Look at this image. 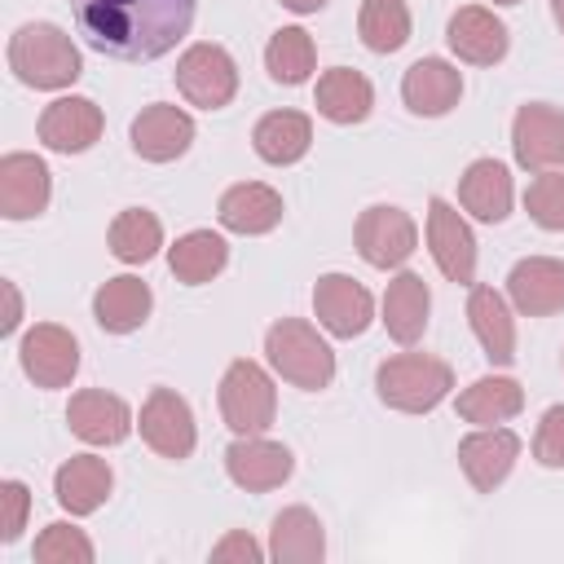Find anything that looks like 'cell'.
<instances>
[{"label": "cell", "instance_id": "6da1fadb", "mask_svg": "<svg viewBox=\"0 0 564 564\" xmlns=\"http://www.w3.org/2000/svg\"><path fill=\"white\" fill-rule=\"evenodd\" d=\"M198 0H70L88 48L119 62H154L189 31Z\"/></svg>", "mask_w": 564, "mask_h": 564}, {"label": "cell", "instance_id": "7a4b0ae2", "mask_svg": "<svg viewBox=\"0 0 564 564\" xmlns=\"http://www.w3.org/2000/svg\"><path fill=\"white\" fill-rule=\"evenodd\" d=\"M9 70L26 88H70L84 75V62L62 26L26 22L9 35Z\"/></svg>", "mask_w": 564, "mask_h": 564}, {"label": "cell", "instance_id": "3957f363", "mask_svg": "<svg viewBox=\"0 0 564 564\" xmlns=\"http://www.w3.org/2000/svg\"><path fill=\"white\" fill-rule=\"evenodd\" d=\"M454 388V366L432 357V352H397L379 361L375 370V392L388 410L401 414H427L436 410Z\"/></svg>", "mask_w": 564, "mask_h": 564}, {"label": "cell", "instance_id": "277c9868", "mask_svg": "<svg viewBox=\"0 0 564 564\" xmlns=\"http://www.w3.org/2000/svg\"><path fill=\"white\" fill-rule=\"evenodd\" d=\"M264 352H269V366L286 383H295L304 392H317V388H326L335 379V352H330V344L308 322H300V317L273 322L264 330Z\"/></svg>", "mask_w": 564, "mask_h": 564}, {"label": "cell", "instance_id": "5b68a950", "mask_svg": "<svg viewBox=\"0 0 564 564\" xmlns=\"http://www.w3.org/2000/svg\"><path fill=\"white\" fill-rule=\"evenodd\" d=\"M273 414H278L273 379L247 357L229 361V370L220 379V419H225V427H234L238 436H260L273 423Z\"/></svg>", "mask_w": 564, "mask_h": 564}, {"label": "cell", "instance_id": "8992f818", "mask_svg": "<svg viewBox=\"0 0 564 564\" xmlns=\"http://www.w3.org/2000/svg\"><path fill=\"white\" fill-rule=\"evenodd\" d=\"M176 88L189 106L220 110L238 93V66L220 44H189L176 62Z\"/></svg>", "mask_w": 564, "mask_h": 564}, {"label": "cell", "instance_id": "52a82bcc", "mask_svg": "<svg viewBox=\"0 0 564 564\" xmlns=\"http://www.w3.org/2000/svg\"><path fill=\"white\" fill-rule=\"evenodd\" d=\"M352 242L361 251L366 264L375 269H397L414 256L419 247V229L410 220V212L392 207V203H375L357 216V229H352Z\"/></svg>", "mask_w": 564, "mask_h": 564}, {"label": "cell", "instance_id": "ba28073f", "mask_svg": "<svg viewBox=\"0 0 564 564\" xmlns=\"http://www.w3.org/2000/svg\"><path fill=\"white\" fill-rule=\"evenodd\" d=\"M511 150L516 163L529 172H546L564 163V110L546 101H524L511 119Z\"/></svg>", "mask_w": 564, "mask_h": 564}, {"label": "cell", "instance_id": "9c48e42d", "mask_svg": "<svg viewBox=\"0 0 564 564\" xmlns=\"http://www.w3.org/2000/svg\"><path fill=\"white\" fill-rule=\"evenodd\" d=\"M22 370L35 388H66L79 370V344L66 326L57 322H40L22 335Z\"/></svg>", "mask_w": 564, "mask_h": 564}, {"label": "cell", "instance_id": "30bf717a", "mask_svg": "<svg viewBox=\"0 0 564 564\" xmlns=\"http://www.w3.org/2000/svg\"><path fill=\"white\" fill-rule=\"evenodd\" d=\"M141 436L163 458H176V463L189 458L194 454V441H198L189 401L181 392H172V388H154L145 397V405H141Z\"/></svg>", "mask_w": 564, "mask_h": 564}, {"label": "cell", "instance_id": "8fae6325", "mask_svg": "<svg viewBox=\"0 0 564 564\" xmlns=\"http://www.w3.org/2000/svg\"><path fill=\"white\" fill-rule=\"evenodd\" d=\"M313 313H317V322H322L330 335L352 339V335H361V330L375 322V300H370V291H366L357 278H348V273H326V278H317V286H313Z\"/></svg>", "mask_w": 564, "mask_h": 564}, {"label": "cell", "instance_id": "7c38bea8", "mask_svg": "<svg viewBox=\"0 0 564 564\" xmlns=\"http://www.w3.org/2000/svg\"><path fill=\"white\" fill-rule=\"evenodd\" d=\"M520 458V436L507 427H480L458 441V467L476 494H494Z\"/></svg>", "mask_w": 564, "mask_h": 564}, {"label": "cell", "instance_id": "4fadbf2b", "mask_svg": "<svg viewBox=\"0 0 564 564\" xmlns=\"http://www.w3.org/2000/svg\"><path fill=\"white\" fill-rule=\"evenodd\" d=\"M427 247H432L436 269L449 282L476 278V238H471L467 220L445 198H427Z\"/></svg>", "mask_w": 564, "mask_h": 564}, {"label": "cell", "instance_id": "5bb4252c", "mask_svg": "<svg viewBox=\"0 0 564 564\" xmlns=\"http://www.w3.org/2000/svg\"><path fill=\"white\" fill-rule=\"evenodd\" d=\"M295 458L286 445L278 441H264V436H238L229 449H225V471L238 489L247 494H264V489H278L286 476H291Z\"/></svg>", "mask_w": 564, "mask_h": 564}, {"label": "cell", "instance_id": "9a60e30c", "mask_svg": "<svg viewBox=\"0 0 564 564\" xmlns=\"http://www.w3.org/2000/svg\"><path fill=\"white\" fill-rule=\"evenodd\" d=\"M106 119L101 106L88 97H57L44 115H40V141L57 154H84L97 145Z\"/></svg>", "mask_w": 564, "mask_h": 564}, {"label": "cell", "instance_id": "2e32d148", "mask_svg": "<svg viewBox=\"0 0 564 564\" xmlns=\"http://www.w3.org/2000/svg\"><path fill=\"white\" fill-rule=\"evenodd\" d=\"M189 141H194V119L181 106L154 101L132 119V150L145 163H172L189 150Z\"/></svg>", "mask_w": 564, "mask_h": 564}, {"label": "cell", "instance_id": "e0dca14e", "mask_svg": "<svg viewBox=\"0 0 564 564\" xmlns=\"http://www.w3.org/2000/svg\"><path fill=\"white\" fill-rule=\"evenodd\" d=\"M53 181L48 163L40 154H4L0 159V216L9 220H31L48 207Z\"/></svg>", "mask_w": 564, "mask_h": 564}, {"label": "cell", "instance_id": "ac0fdd59", "mask_svg": "<svg viewBox=\"0 0 564 564\" xmlns=\"http://www.w3.org/2000/svg\"><path fill=\"white\" fill-rule=\"evenodd\" d=\"M458 97H463V75L445 57H419L401 79V101L410 106V115H423V119L449 115Z\"/></svg>", "mask_w": 564, "mask_h": 564}, {"label": "cell", "instance_id": "d6986e66", "mask_svg": "<svg viewBox=\"0 0 564 564\" xmlns=\"http://www.w3.org/2000/svg\"><path fill=\"white\" fill-rule=\"evenodd\" d=\"M507 295L524 317L564 313V260L529 256L507 273Z\"/></svg>", "mask_w": 564, "mask_h": 564}, {"label": "cell", "instance_id": "ffe728a7", "mask_svg": "<svg viewBox=\"0 0 564 564\" xmlns=\"http://www.w3.org/2000/svg\"><path fill=\"white\" fill-rule=\"evenodd\" d=\"M66 423L79 441L88 445H119L132 432V410L123 405V397L101 392V388H84L70 397L66 405Z\"/></svg>", "mask_w": 564, "mask_h": 564}, {"label": "cell", "instance_id": "44dd1931", "mask_svg": "<svg viewBox=\"0 0 564 564\" xmlns=\"http://www.w3.org/2000/svg\"><path fill=\"white\" fill-rule=\"evenodd\" d=\"M445 40H449V48H454L463 62H471V66H494V62H502V57H507V44H511L507 22L494 18V13L480 9V4H463V9L449 18Z\"/></svg>", "mask_w": 564, "mask_h": 564}, {"label": "cell", "instance_id": "7402d4cb", "mask_svg": "<svg viewBox=\"0 0 564 564\" xmlns=\"http://www.w3.org/2000/svg\"><path fill=\"white\" fill-rule=\"evenodd\" d=\"M110 489H115V471H110V463L97 458V454H75V458H66V463L57 467V476H53V494H57V502H62L70 516H93V511L110 498Z\"/></svg>", "mask_w": 564, "mask_h": 564}, {"label": "cell", "instance_id": "603a6c76", "mask_svg": "<svg viewBox=\"0 0 564 564\" xmlns=\"http://www.w3.org/2000/svg\"><path fill=\"white\" fill-rule=\"evenodd\" d=\"M216 216H220L225 229L256 238V234L278 229V220H282V194L269 189V185H260V181H242V185H229L220 194Z\"/></svg>", "mask_w": 564, "mask_h": 564}, {"label": "cell", "instance_id": "cb8c5ba5", "mask_svg": "<svg viewBox=\"0 0 564 564\" xmlns=\"http://www.w3.org/2000/svg\"><path fill=\"white\" fill-rule=\"evenodd\" d=\"M150 308H154V295H150V286H145L141 278H132V273L106 278V282L97 286V295H93V317H97V326L110 330V335H132V330L150 317Z\"/></svg>", "mask_w": 564, "mask_h": 564}, {"label": "cell", "instance_id": "d4e9b609", "mask_svg": "<svg viewBox=\"0 0 564 564\" xmlns=\"http://www.w3.org/2000/svg\"><path fill=\"white\" fill-rule=\"evenodd\" d=\"M467 317H471V330H476L485 357H489L494 366H511V361H516V322H511L507 300H502L494 286L471 282Z\"/></svg>", "mask_w": 564, "mask_h": 564}, {"label": "cell", "instance_id": "484cf974", "mask_svg": "<svg viewBox=\"0 0 564 564\" xmlns=\"http://www.w3.org/2000/svg\"><path fill=\"white\" fill-rule=\"evenodd\" d=\"M458 203L476 216V220H507L511 216V172L498 159H476L467 163L463 181H458Z\"/></svg>", "mask_w": 564, "mask_h": 564}, {"label": "cell", "instance_id": "4316f807", "mask_svg": "<svg viewBox=\"0 0 564 564\" xmlns=\"http://www.w3.org/2000/svg\"><path fill=\"white\" fill-rule=\"evenodd\" d=\"M251 145L264 163L273 167H286V163H300L313 145V123L304 110H269L256 132H251Z\"/></svg>", "mask_w": 564, "mask_h": 564}, {"label": "cell", "instance_id": "83f0119b", "mask_svg": "<svg viewBox=\"0 0 564 564\" xmlns=\"http://www.w3.org/2000/svg\"><path fill=\"white\" fill-rule=\"evenodd\" d=\"M427 313H432V291L419 273H397L383 291V326L397 344H414L427 330Z\"/></svg>", "mask_w": 564, "mask_h": 564}, {"label": "cell", "instance_id": "f1b7e54d", "mask_svg": "<svg viewBox=\"0 0 564 564\" xmlns=\"http://www.w3.org/2000/svg\"><path fill=\"white\" fill-rule=\"evenodd\" d=\"M317 115L330 119V123H361L375 106V88L361 70H348V66H335L317 79V97H313Z\"/></svg>", "mask_w": 564, "mask_h": 564}, {"label": "cell", "instance_id": "f546056e", "mask_svg": "<svg viewBox=\"0 0 564 564\" xmlns=\"http://www.w3.org/2000/svg\"><path fill=\"white\" fill-rule=\"evenodd\" d=\"M269 555L282 560V564H313L326 555V533H322V520L308 511V507H286L273 516V529H269Z\"/></svg>", "mask_w": 564, "mask_h": 564}, {"label": "cell", "instance_id": "4dcf8cb0", "mask_svg": "<svg viewBox=\"0 0 564 564\" xmlns=\"http://www.w3.org/2000/svg\"><path fill=\"white\" fill-rule=\"evenodd\" d=\"M524 410V388L507 375H485L476 379L471 388L458 392V419L467 423H480V427H494V423H507Z\"/></svg>", "mask_w": 564, "mask_h": 564}, {"label": "cell", "instance_id": "1f68e13d", "mask_svg": "<svg viewBox=\"0 0 564 564\" xmlns=\"http://www.w3.org/2000/svg\"><path fill=\"white\" fill-rule=\"evenodd\" d=\"M167 264H172L176 282L203 286V282H212V278L229 264V247H225V238L212 234V229H189V234H181V238L167 247Z\"/></svg>", "mask_w": 564, "mask_h": 564}, {"label": "cell", "instance_id": "d6a6232c", "mask_svg": "<svg viewBox=\"0 0 564 564\" xmlns=\"http://www.w3.org/2000/svg\"><path fill=\"white\" fill-rule=\"evenodd\" d=\"M313 62H317V48H313V35L304 26H282L273 31L269 48H264V66H269V79L273 84H304L313 75Z\"/></svg>", "mask_w": 564, "mask_h": 564}, {"label": "cell", "instance_id": "836d02e7", "mask_svg": "<svg viewBox=\"0 0 564 564\" xmlns=\"http://www.w3.org/2000/svg\"><path fill=\"white\" fill-rule=\"evenodd\" d=\"M159 247H163V225H159L154 212H145V207H123V212L115 216V225H110V251H115V260H123V264H145Z\"/></svg>", "mask_w": 564, "mask_h": 564}, {"label": "cell", "instance_id": "e575fe53", "mask_svg": "<svg viewBox=\"0 0 564 564\" xmlns=\"http://www.w3.org/2000/svg\"><path fill=\"white\" fill-rule=\"evenodd\" d=\"M357 31H361V44L370 53H397L410 40V9H405V0H361Z\"/></svg>", "mask_w": 564, "mask_h": 564}, {"label": "cell", "instance_id": "d590c367", "mask_svg": "<svg viewBox=\"0 0 564 564\" xmlns=\"http://www.w3.org/2000/svg\"><path fill=\"white\" fill-rule=\"evenodd\" d=\"M40 564H88L93 560V542L84 538V529L75 524H48L40 538H35V551H31Z\"/></svg>", "mask_w": 564, "mask_h": 564}, {"label": "cell", "instance_id": "8d00e7d4", "mask_svg": "<svg viewBox=\"0 0 564 564\" xmlns=\"http://www.w3.org/2000/svg\"><path fill=\"white\" fill-rule=\"evenodd\" d=\"M524 207L533 216V225L560 234L564 229V172H542L529 181L524 189Z\"/></svg>", "mask_w": 564, "mask_h": 564}, {"label": "cell", "instance_id": "74e56055", "mask_svg": "<svg viewBox=\"0 0 564 564\" xmlns=\"http://www.w3.org/2000/svg\"><path fill=\"white\" fill-rule=\"evenodd\" d=\"M533 458L542 467H564V405H551L533 436Z\"/></svg>", "mask_w": 564, "mask_h": 564}, {"label": "cell", "instance_id": "f35d334b", "mask_svg": "<svg viewBox=\"0 0 564 564\" xmlns=\"http://www.w3.org/2000/svg\"><path fill=\"white\" fill-rule=\"evenodd\" d=\"M0 502H4V520H0V542H18L26 529V511H31V494L22 480H4L0 485Z\"/></svg>", "mask_w": 564, "mask_h": 564}, {"label": "cell", "instance_id": "ab89813d", "mask_svg": "<svg viewBox=\"0 0 564 564\" xmlns=\"http://www.w3.org/2000/svg\"><path fill=\"white\" fill-rule=\"evenodd\" d=\"M264 551H260V542L251 538V533H229V538H220L216 546H212V560H242V564H256Z\"/></svg>", "mask_w": 564, "mask_h": 564}, {"label": "cell", "instance_id": "60d3db41", "mask_svg": "<svg viewBox=\"0 0 564 564\" xmlns=\"http://www.w3.org/2000/svg\"><path fill=\"white\" fill-rule=\"evenodd\" d=\"M4 295H9V317H4V326H0V330L9 335V330H18V317H22V304H18V291H13V282H4Z\"/></svg>", "mask_w": 564, "mask_h": 564}, {"label": "cell", "instance_id": "b9f144b4", "mask_svg": "<svg viewBox=\"0 0 564 564\" xmlns=\"http://www.w3.org/2000/svg\"><path fill=\"white\" fill-rule=\"evenodd\" d=\"M282 4H286V9H295V13H317L326 0H282Z\"/></svg>", "mask_w": 564, "mask_h": 564}, {"label": "cell", "instance_id": "7bdbcfd3", "mask_svg": "<svg viewBox=\"0 0 564 564\" xmlns=\"http://www.w3.org/2000/svg\"><path fill=\"white\" fill-rule=\"evenodd\" d=\"M551 9H555V18L564 22V0H551Z\"/></svg>", "mask_w": 564, "mask_h": 564}, {"label": "cell", "instance_id": "ee69618b", "mask_svg": "<svg viewBox=\"0 0 564 564\" xmlns=\"http://www.w3.org/2000/svg\"><path fill=\"white\" fill-rule=\"evenodd\" d=\"M494 4H520V0H494Z\"/></svg>", "mask_w": 564, "mask_h": 564}, {"label": "cell", "instance_id": "f6af8a7d", "mask_svg": "<svg viewBox=\"0 0 564 564\" xmlns=\"http://www.w3.org/2000/svg\"><path fill=\"white\" fill-rule=\"evenodd\" d=\"M560 26H564V22H560Z\"/></svg>", "mask_w": 564, "mask_h": 564}]
</instances>
